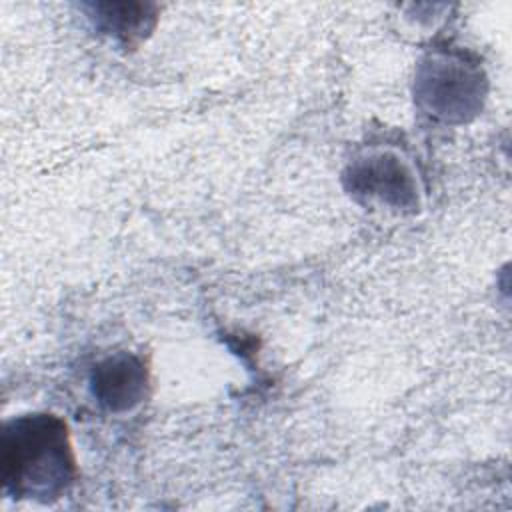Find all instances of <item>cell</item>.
Masks as SVG:
<instances>
[{"label": "cell", "instance_id": "1", "mask_svg": "<svg viewBox=\"0 0 512 512\" xmlns=\"http://www.w3.org/2000/svg\"><path fill=\"white\" fill-rule=\"evenodd\" d=\"M2 490L14 500L50 504L78 480V460L64 418L28 412L10 418L0 440Z\"/></svg>", "mask_w": 512, "mask_h": 512}, {"label": "cell", "instance_id": "4", "mask_svg": "<svg viewBox=\"0 0 512 512\" xmlns=\"http://www.w3.org/2000/svg\"><path fill=\"white\" fill-rule=\"evenodd\" d=\"M94 400L112 414H124L148 398L150 368L134 352H116L102 358L90 374Z\"/></svg>", "mask_w": 512, "mask_h": 512}, {"label": "cell", "instance_id": "5", "mask_svg": "<svg viewBox=\"0 0 512 512\" xmlns=\"http://www.w3.org/2000/svg\"><path fill=\"white\" fill-rule=\"evenodd\" d=\"M88 10L94 26L124 48L144 42L152 34L158 14V8L148 2H96L88 4Z\"/></svg>", "mask_w": 512, "mask_h": 512}, {"label": "cell", "instance_id": "2", "mask_svg": "<svg viewBox=\"0 0 512 512\" xmlns=\"http://www.w3.org/2000/svg\"><path fill=\"white\" fill-rule=\"evenodd\" d=\"M488 92L482 64L460 48H436L416 66L414 100L430 120L464 124L478 116Z\"/></svg>", "mask_w": 512, "mask_h": 512}, {"label": "cell", "instance_id": "3", "mask_svg": "<svg viewBox=\"0 0 512 512\" xmlns=\"http://www.w3.org/2000/svg\"><path fill=\"white\" fill-rule=\"evenodd\" d=\"M344 184L356 200L394 212H416L422 202V186L414 166L394 148L358 152L344 170Z\"/></svg>", "mask_w": 512, "mask_h": 512}]
</instances>
